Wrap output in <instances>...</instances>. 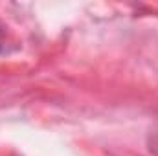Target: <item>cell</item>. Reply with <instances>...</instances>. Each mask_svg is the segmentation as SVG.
<instances>
[{
  "label": "cell",
  "instance_id": "obj_1",
  "mask_svg": "<svg viewBox=\"0 0 158 156\" xmlns=\"http://www.w3.org/2000/svg\"><path fill=\"white\" fill-rule=\"evenodd\" d=\"M147 143H149V149L151 153H155L158 156V125L149 132V138H147Z\"/></svg>",
  "mask_w": 158,
  "mask_h": 156
},
{
  "label": "cell",
  "instance_id": "obj_2",
  "mask_svg": "<svg viewBox=\"0 0 158 156\" xmlns=\"http://www.w3.org/2000/svg\"><path fill=\"white\" fill-rule=\"evenodd\" d=\"M4 51V35H2V30H0V53Z\"/></svg>",
  "mask_w": 158,
  "mask_h": 156
}]
</instances>
